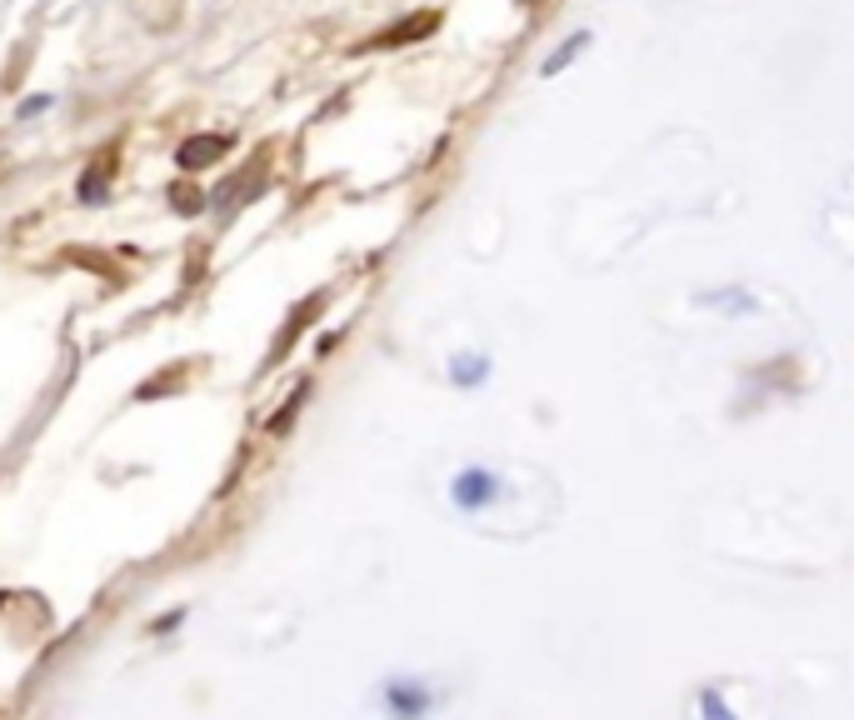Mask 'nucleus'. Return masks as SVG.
Returning a JSON list of instances; mask_svg holds the SVG:
<instances>
[{"instance_id": "1", "label": "nucleus", "mask_w": 854, "mask_h": 720, "mask_svg": "<svg viewBox=\"0 0 854 720\" xmlns=\"http://www.w3.org/2000/svg\"><path fill=\"white\" fill-rule=\"evenodd\" d=\"M445 706V690L425 676H385L375 690V710L385 720H430Z\"/></svg>"}, {"instance_id": "2", "label": "nucleus", "mask_w": 854, "mask_h": 720, "mask_svg": "<svg viewBox=\"0 0 854 720\" xmlns=\"http://www.w3.org/2000/svg\"><path fill=\"white\" fill-rule=\"evenodd\" d=\"M500 495H505V480H500L495 466L470 460V466H460L450 476V505L460 515H490L500 505Z\"/></svg>"}, {"instance_id": "3", "label": "nucleus", "mask_w": 854, "mask_h": 720, "mask_svg": "<svg viewBox=\"0 0 854 720\" xmlns=\"http://www.w3.org/2000/svg\"><path fill=\"white\" fill-rule=\"evenodd\" d=\"M440 31V11H420V15H401L395 25H385L380 35H370L365 45H355V51H395V45H415V41H425V35H435Z\"/></svg>"}, {"instance_id": "4", "label": "nucleus", "mask_w": 854, "mask_h": 720, "mask_svg": "<svg viewBox=\"0 0 854 720\" xmlns=\"http://www.w3.org/2000/svg\"><path fill=\"white\" fill-rule=\"evenodd\" d=\"M226 151H230L226 135L200 131V135H190V141H180V151H175V165H180V171H206V165H216Z\"/></svg>"}, {"instance_id": "5", "label": "nucleus", "mask_w": 854, "mask_h": 720, "mask_svg": "<svg viewBox=\"0 0 854 720\" xmlns=\"http://www.w3.org/2000/svg\"><path fill=\"white\" fill-rule=\"evenodd\" d=\"M320 306H325V295H310V301H305V306H300V310H295V316H291V326H285V330H281V336H275V346H271V366H275V360H281V356H285V346H291V340H295V336H300V330H305V326H310V320H305V316H315V310H320Z\"/></svg>"}, {"instance_id": "6", "label": "nucleus", "mask_w": 854, "mask_h": 720, "mask_svg": "<svg viewBox=\"0 0 854 720\" xmlns=\"http://www.w3.org/2000/svg\"><path fill=\"white\" fill-rule=\"evenodd\" d=\"M110 175H116V161H100V171L96 165H90L86 175H80V200H86V206H100V200H106V190H110Z\"/></svg>"}, {"instance_id": "7", "label": "nucleus", "mask_w": 854, "mask_h": 720, "mask_svg": "<svg viewBox=\"0 0 854 720\" xmlns=\"http://www.w3.org/2000/svg\"><path fill=\"white\" fill-rule=\"evenodd\" d=\"M490 375V360L485 356H455V366H450V381L460 385V391H475L480 381Z\"/></svg>"}, {"instance_id": "8", "label": "nucleus", "mask_w": 854, "mask_h": 720, "mask_svg": "<svg viewBox=\"0 0 854 720\" xmlns=\"http://www.w3.org/2000/svg\"><path fill=\"white\" fill-rule=\"evenodd\" d=\"M584 45H590V31H574V35H570V41H565V45H560V51H555V55H545V66H540V76H560V70H565V66H570V61H574V55H584Z\"/></svg>"}, {"instance_id": "9", "label": "nucleus", "mask_w": 854, "mask_h": 720, "mask_svg": "<svg viewBox=\"0 0 854 720\" xmlns=\"http://www.w3.org/2000/svg\"><path fill=\"white\" fill-rule=\"evenodd\" d=\"M700 306H720V310H740V316H749V310L759 306L749 291H704Z\"/></svg>"}, {"instance_id": "10", "label": "nucleus", "mask_w": 854, "mask_h": 720, "mask_svg": "<svg viewBox=\"0 0 854 720\" xmlns=\"http://www.w3.org/2000/svg\"><path fill=\"white\" fill-rule=\"evenodd\" d=\"M700 716L704 720H740L735 710H730V700H725V690H720V686H704L700 690Z\"/></svg>"}, {"instance_id": "11", "label": "nucleus", "mask_w": 854, "mask_h": 720, "mask_svg": "<svg viewBox=\"0 0 854 720\" xmlns=\"http://www.w3.org/2000/svg\"><path fill=\"white\" fill-rule=\"evenodd\" d=\"M41 110H51V96H31L21 106V120H31V116H41Z\"/></svg>"}, {"instance_id": "12", "label": "nucleus", "mask_w": 854, "mask_h": 720, "mask_svg": "<svg viewBox=\"0 0 854 720\" xmlns=\"http://www.w3.org/2000/svg\"><path fill=\"white\" fill-rule=\"evenodd\" d=\"M180 621H185V611H165V615H161V621H155V625H151V631H171V625H180Z\"/></svg>"}]
</instances>
